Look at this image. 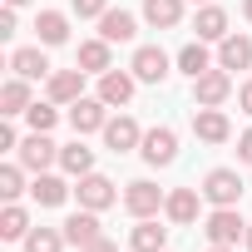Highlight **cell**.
I'll return each instance as SVG.
<instances>
[{"mask_svg":"<svg viewBox=\"0 0 252 252\" xmlns=\"http://www.w3.org/2000/svg\"><path fill=\"white\" fill-rule=\"evenodd\" d=\"M203 232H208V242H213V247H237V242L247 237V222H242V213H237V208H213V213H208V222H203Z\"/></svg>","mask_w":252,"mask_h":252,"instance_id":"6da1fadb","label":"cell"},{"mask_svg":"<svg viewBox=\"0 0 252 252\" xmlns=\"http://www.w3.org/2000/svg\"><path fill=\"white\" fill-rule=\"evenodd\" d=\"M227 94H232V74L227 69H208V74H198L193 79V109H222L227 104Z\"/></svg>","mask_w":252,"mask_h":252,"instance_id":"7a4b0ae2","label":"cell"},{"mask_svg":"<svg viewBox=\"0 0 252 252\" xmlns=\"http://www.w3.org/2000/svg\"><path fill=\"white\" fill-rule=\"evenodd\" d=\"M15 163H25L30 173H50V163H60V144L50 134L30 129V139H20V149H15Z\"/></svg>","mask_w":252,"mask_h":252,"instance_id":"3957f363","label":"cell"},{"mask_svg":"<svg viewBox=\"0 0 252 252\" xmlns=\"http://www.w3.org/2000/svg\"><path fill=\"white\" fill-rule=\"evenodd\" d=\"M139 154H144V163H149V168H168V163L178 158V134L168 129V124H158V129H149V134H144Z\"/></svg>","mask_w":252,"mask_h":252,"instance_id":"277c9868","label":"cell"},{"mask_svg":"<svg viewBox=\"0 0 252 252\" xmlns=\"http://www.w3.org/2000/svg\"><path fill=\"white\" fill-rule=\"evenodd\" d=\"M203 198H208L213 208H237V198H242L237 168H213V173L203 178Z\"/></svg>","mask_w":252,"mask_h":252,"instance_id":"5b68a950","label":"cell"},{"mask_svg":"<svg viewBox=\"0 0 252 252\" xmlns=\"http://www.w3.org/2000/svg\"><path fill=\"white\" fill-rule=\"evenodd\" d=\"M163 203H168V198H163L158 183H149V178H134L129 188H124V208H129L134 218H154Z\"/></svg>","mask_w":252,"mask_h":252,"instance_id":"8992f818","label":"cell"},{"mask_svg":"<svg viewBox=\"0 0 252 252\" xmlns=\"http://www.w3.org/2000/svg\"><path fill=\"white\" fill-rule=\"evenodd\" d=\"M74 198H79V208H94V213H104L109 203H119V188H114L104 173H84V178H79V188H74Z\"/></svg>","mask_w":252,"mask_h":252,"instance_id":"52a82bcc","label":"cell"},{"mask_svg":"<svg viewBox=\"0 0 252 252\" xmlns=\"http://www.w3.org/2000/svg\"><path fill=\"white\" fill-rule=\"evenodd\" d=\"M134 84H139L134 69H109V74H99V99L109 109H124V104L134 99Z\"/></svg>","mask_w":252,"mask_h":252,"instance_id":"ba28073f","label":"cell"},{"mask_svg":"<svg viewBox=\"0 0 252 252\" xmlns=\"http://www.w3.org/2000/svg\"><path fill=\"white\" fill-rule=\"evenodd\" d=\"M69 124H74V134H104L109 104H104V99H74V104H69Z\"/></svg>","mask_w":252,"mask_h":252,"instance_id":"9c48e42d","label":"cell"},{"mask_svg":"<svg viewBox=\"0 0 252 252\" xmlns=\"http://www.w3.org/2000/svg\"><path fill=\"white\" fill-rule=\"evenodd\" d=\"M104 144H109V154H134L144 144V129H139L129 114H119V119L104 124Z\"/></svg>","mask_w":252,"mask_h":252,"instance_id":"30bf717a","label":"cell"},{"mask_svg":"<svg viewBox=\"0 0 252 252\" xmlns=\"http://www.w3.org/2000/svg\"><path fill=\"white\" fill-rule=\"evenodd\" d=\"M129 69L139 74V84H163V79H168V55H163L158 45H139Z\"/></svg>","mask_w":252,"mask_h":252,"instance_id":"8fae6325","label":"cell"},{"mask_svg":"<svg viewBox=\"0 0 252 252\" xmlns=\"http://www.w3.org/2000/svg\"><path fill=\"white\" fill-rule=\"evenodd\" d=\"M45 89H50V104H74V99H84V69L79 64L74 69H55L45 79Z\"/></svg>","mask_w":252,"mask_h":252,"instance_id":"7c38bea8","label":"cell"},{"mask_svg":"<svg viewBox=\"0 0 252 252\" xmlns=\"http://www.w3.org/2000/svg\"><path fill=\"white\" fill-rule=\"evenodd\" d=\"M104 232H99V213L94 208H79V213H69L64 218V242L69 247H89V242H99Z\"/></svg>","mask_w":252,"mask_h":252,"instance_id":"4fadbf2b","label":"cell"},{"mask_svg":"<svg viewBox=\"0 0 252 252\" xmlns=\"http://www.w3.org/2000/svg\"><path fill=\"white\" fill-rule=\"evenodd\" d=\"M193 134H198L203 144H227L232 124H227L222 109H193Z\"/></svg>","mask_w":252,"mask_h":252,"instance_id":"5bb4252c","label":"cell"},{"mask_svg":"<svg viewBox=\"0 0 252 252\" xmlns=\"http://www.w3.org/2000/svg\"><path fill=\"white\" fill-rule=\"evenodd\" d=\"M139 35V20L129 15V10H104L99 15V40H109V45H129Z\"/></svg>","mask_w":252,"mask_h":252,"instance_id":"9a60e30c","label":"cell"},{"mask_svg":"<svg viewBox=\"0 0 252 252\" xmlns=\"http://www.w3.org/2000/svg\"><path fill=\"white\" fill-rule=\"evenodd\" d=\"M198 198H203V188H173L168 203H163V213H168L178 227H188V222H198Z\"/></svg>","mask_w":252,"mask_h":252,"instance_id":"2e32d148","label":"cell"},{"mask_svg":"<svg viewBox=\"0 0 252 252\" xmlns=\"http://www.w3.org/2000/svg\"><path fill=\"white\" fill-rule=\"evenodd\" d=\"M252 64V40L247 35H227V40H218V69H247Z\"/></svg>","mask_w":252,"mask_h":252,"instance_id":"e0dca14e","label":"cell"},{"mask_svg":"<svg viewBox=\"0 0 252 252\" xmlns=\"http://www.w3.org/2000/svg\"><path fill=\"white\" fill-rule=\"evenodd\" d=\"M10 69H15L20 79H50V74H55L40 45H30V50H15V55H10Z\"/></svg>","mask_w":252,"mask_h":252,"instance_id":"ac0fdd59","label":"cell"},{"mask_svg":"<svg viewBox=\"0 0 252 252\" xmlns=\"http://www.w3.org/2000/svg\"><path fill=\"white\" fill-rule=\"evenodd\" d=\"M69 193H74V188H69L64 178H55V173H35V183H30V198H35L40 208H60Z\"/></svg>","mask_w":252,"mask_h":252,"instance_id":"d6986e66","label":"cell"},{"mask_svg":"<svg viewBox=\"0 0 252 252\" xmlns=\"http://www.w3.org/2000/svg\"><path fill=\"white\" fill-rule=\"evenodd\" d=\"M35 99H30V79H5V84H0V114H5V119H15V114H25Z\"/></svg>","mask_w":252,"mask_h":252,"instance_id":"ffe728a7","label":"cell"},{"mask_svg":"<svg viewBox=\"0 0 252 252\" xmlns=\"http://www.w3.org/2000/svg\"><path fill=\"white\" fill-rule=\"evenodd\" d=\"M193 30H198V40H227V10L222 5H198Z\"/></svg>","mask_w":252,"mask_h":252,"instance_id":"44dd1931","label":"cell"},{"mask_svg":"<svg viewBox=\"0 0 252 252\" xmlns=\"http://www.w3.org/2000/svg\"><path fill=\"white\" fill-rule=\"evenodd\" d=\"M84 74H109L114 69V55H109V40H84L79 45V60H74Z\"/></svg>","mask_w":252,"mask_h":252,"instance_id":"7402d4cb","label":"cell"},{"mask_svg":"<svg viewBox=\"0 0 252 252\" xmlns=\"http://www.w3.org/2000/svg\"><path fill=\"white\" fill-rule=\"evenodd\" d=\"M168 242V227H158L154 218H139V227L129 232V252H163Z\"/></svg>","mask_w":252,"mask_h":252,"instance_id":"603a6c76","label":"cell"},{"mask_svg":"<svg viewBox=\"0 0 252 252\" xmlns=\"http://www.w3.org/2000/svg\"><path fill=\"white\" fill-rule=\"evenodd\" d=\"M144 20L154 30H173L183 20V0H144Z\"/></svg>","mask_w":252,"mask_h":252,"instance_id":"cb8c5ba5","label":"cell"},{"mask_svg":"<svg viewBox=\"0 0 252 252\" xmlns=\"http://www.w3.org/2000/svg\"><path fill=\"white\" fill-rule=\"evenodd\" d=\"M35 35H40V45H64L69 40V20L60 10H40L35 15Z\"/></svg>","mask_w":252,"mask_h":252,"instance_id":"d4e9b609","label":"cell"},{"mask_svg":"<svg viewBox=\"0 0 252 252\" xmlns=\"http://www.w3.org/2000/svg\"><path fill=\"white\" fill-rule=\"evenodd\" d=\"M178 69H183L188 79L208 74V69H213V55H208V40H193V45H183V50H178Z\"/></svg>","mask_w":252,"mask_h":252,"instance_id":"484cf974","label":"cell"},{"mask_svg":"<svg viewBox=\"0 0 252 252\" xmlns=\"http://www.w3.org/2000/svg\"><path fill=\"white\" fill-rule=\"evenodd\" d=\"M0 237L5 242H25L30 237V213L20 203H5V213H0Z\"/></svg>","mask_w":252,"mask_h":252,"instance_id":"4316f807","label":"cell"},{"mask_svg":"<svg viewBox=\"0 0 252 252\" xmlns=\"http://www.w3.org/2000/svg\"><path fill=\"white\" fill-rule=\"evenodd\" d=\"M60 168H64V173H74V178L94 173V149H84L79 139H74V144H64V149H60Z\"/></svg>","mask_w":252,"mask_h":252,"instance_id":"83f0119b","label":"cell"},{"mask_svg":"<svg viewBox=\"0 0 252 252\" xmlns=\"http://www.w3.org/2000/svg\"><path fill=\"white\" fill-rule=\"evenodd\" d=\"M25 252H64V227H30Z\"/></svg>","mask_w":252,"mask_h":252,"instance_id":"f1b7e54d","label":"cell"},{"mask_svg":"<svg viewBox=\"0 0 252 252\" xmlns=\"http://www.w3.org/2000/svg\"><path fill=\"white\" fill-rule=\"evenodd\" d=\"M25 163H0V198H5V203H15L20 193H25Z\"/></svg>","mask_w":252,"mask_h":252,"instance_id":"f546056e","label":"cell"},{"mask_svg":"<svg viewBox=\"0 0 252 252\" xmlns=\"http://www.w3.org/2000/svg\"><path fill=\"white\" fill-rule=\"evenodd\" d=\"M25 119H30V129H35V134H50L55 124H60V109H55V104H30Z\"/></svg>","mask_w":252,"mask_h":252,"instance_id":"4dcf8cb0","label":"cell"},{"mask_svg":"<svg viewBox=\"0 0 252 252\" xmlns=\"http://www.w3.org/2000/svg\"><path fill=\"white\" fill-rule=\"evenodd\" d=\"M69 10H74L79 20H99V15L109 10V0H69Z\"/></svg>","mask_w":252,"mask_h":252,"instance_id":"1f68e13d","label":"cell"},{"mask_svg":"<svg viewBox=\"0 0 252 252\" xmlns=\"http://www.w3.org/2000/svg\"><path fill=\"white\" fill-rule=\"evenodd\" d=\"M10 35H15V5L0 10V40H10Z\"/></svg>","mask_w":252,"mask_h":252,"instance_id":"d6a6232c","label":"cell"},{"mask_svg":"<svg viewBox=\"0 0 252 252\" xmlns=\"http://www.w3.org/2000/svg\"><path fill=\"white\" fill-rule=\"evenodd\" d=\"M237 158H242V163H252V129L237 139Z\"/></svg>","mask_w":252,"mask_h":252,"instance_id":"836d02e7","label":"cell"},{"mask_svg":"<svg viewBox=\"0 0 252 252\" xmlns=\"http://www.w3.org/2000/svg\"><path fill=\"white\" fill-rule=\"evenodd\" d=\"M0 149H20V139H15L10 124H0Z\"/></svg>","mask_w":252,"mask_h":252,"instance_id":"e575fe53","label":"cell"},{"mask_svg":"<svg viewBox=\"0 0 252 252\" xmlns=\"http://www.w3.org/2000/svg\"><path fill=\"white\" fill-rule=\"evenodd\" d=\"M237 104H242V114H252V79L237 89Z\"/></svg>","mask_w":252,"mask_h":252,"instance_id":"d590c367","label":"cell"},{"mask_svg":"<svg viewBox=\"0 0 252 252\" xmlns=\"http://www.w3.org/2000/svg\"><path fill=\"white\" fill-rule=\"evenodd\" d=\"M79 252H119V247H114L109 237H99V242H89V247H79Z\"/></svg>","mask_w":252,"mask_h":252,"instance_id":"8d00e7d4","label":"cell"},{"mask_svg":"<svg viewBox=\"0 0 252 252\" xmlns=\"http://www.w3.org/2000/svg\"><path fill=\"white\" fill-rule=\"evenodd\" d=\"M242 15H247V20H252V0H242Z\"/></svg>","mask_w":252,"mask_h":252,"instance_id":"74e56055","label":"cell"},{"mask_svg":"<svg viewBox=\"0 0 252 252\" xmlns=\"http://www.w3.org/2000/svg\"><path fill=\"white\" fill-rule=\"evenodd\" d=\"M242 242H247V252H252V222H247V237H242Z\"/></svg>","mask_w":252,"mask_h":252,"instance_id":"f35d334b","label":"cell"},{"mask_svg":"<svg viewBox=\"0 0 252 252\" xmlns=\"http://www.w3.org/2000/svg\"><path fill=\"white\" fill-rule=\"evenodd\" d=\"M208 252H237V247H208Z\"/></svg>","mask_w":252,"mask_h":252,"instance_id":"ab89813d","label":"cell"},{"mask_svg":"<svg viewBox=\"0 0 252 252\" xmlns=\"http://www.w3.org/2000/svg\"><path fill=\"white\" fill-rule=\"evenodd\" d=\"M5 5H30V0H5Z\"/></svg>","mask_w":252,"mask_h":252,"instance_id":"60d3db41","label":"cell"},{"mask_svg":"<svg viewBox=\"0 0 252 252\" xmlns=\"http://www.w3.org/2000/svg\"><path fill=\"white\" fill-rule=\"evenodd\" d=\"M193 5H213V0H193Z\"/></svg>","mask_w":252,"mask_h":252,"instance_id":"b9f144b4","label":"cell"},{"mask_svg":"<svg viewBox=\"0 0 252 252\" xmlns=\"http://www.w3.org/2000/svg\"><path fill=\"white\" fill-rule=\"evenodd\" d=\"M163 252H168V247H163Z\"/></svg>","mask_w":252,"mask_h":252,"instance_id":"7bdbcfd3","label":"cell"}]
</instances>
